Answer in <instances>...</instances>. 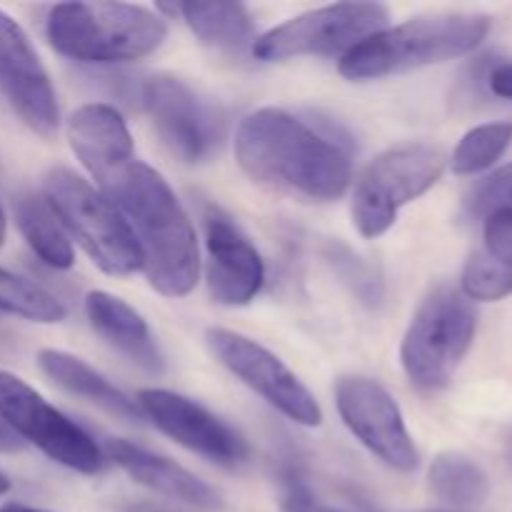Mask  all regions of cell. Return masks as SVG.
Masks as SVG:
<instances>
[{"instance_id": "obj_1", "label": "cell", "mask_w": 512, "mask_h": 512, "mask_svg": "<svg viewBox=\"0 0 512 512\" xmlns=\"http://www.w3.org/2000/svg\"><path fill=\"white\" fill-rule=\"evenodd\" d=\"M235 158L255 183L305 203L338 200L353 178L343 143L280 108H260L240 120Z\"/></svg>"}, {"instance_id": "obj_2", "label": "cell", "mask_w": 512, "mask_h": 512, "mask_svg": "<svg viewBox=\"0 0 512 512\" xmlns=\"http://www.w3.org/2000/svg\"><path fill=\"white\" fill-rule=\"evenodd\" d=\"M100 193L128 223L150 285L165 298H185L200 278V250L193 223L168 180L133 160Z\"/></svg>"}, {"instance_id": "obj_3", "label": "cell", "mask_w": 512, "mask_h": 512, "mask_svg": "<svg viewBox=\"0 0 512 512\" xmlns=\"http://www.w3.org/2000/svg\"><path fill=\"white\" fill-rule=\"evenodd\" d=\"M488 33L490 18L483 13L420 15L363 40L343 55L340 75L348 80H378L410 73L473 53Z\"/></svg>"}, {"instance_id": "obj_4", "label": "cell", "mask_w": 512, "mask_h": 512, "mask_svg": "<svg viewBox=\"0 0 512 512\" xmlns=\"http://www.w3.org/2000/svg\"><path fill=\"white\" fill-rule=\"evenodd\" d=\"M50 45L85 65H120L145 58L163 45L168 25L133 3L55 5L45 25Z\"/></svg>"}, {"instance_id": "obj_5", "label": "cell", "mask_w": 512, "mask_h": 512, "mask_svg": "<svg viewBox=\"0 0 512 512\" xmlns=\"http://www.w3.org/2000/svg\"><path fill=\"white\" fill-rule=\"evenodd\" d=\"M43 198L68 238L78 240L103 273L130 275L143 268L125 218L88 180L70 168H50L43 180Z\"/></svg>"}, {"instance_id": "obj_6", "label": "cell", "mask_w": 512, "mask_h": 512, "mask_svg": "<svg viewBox=\"0 0 512 512\" xmlns=\"http://www.w3.org/2000/svg\"><path fill=\"white\" fill-rule=\"evenodd\" d=\"M478 313L460 290H433L413 315L400 345L405 375L415 388L438 390L450 383L473 345Z\"/></svg>"}, {"instance_id": "obj_7", "label": "cell", "mask_w": 512, "mask_h": 512, "mask_svg": "<svg viewBox=\"0 0 512 512\" xmlns=\"http://www.w3.org/2000/svg\"><path fill=\"white\" fill-rule=\"evenodd\" d=\"M443 148L405 143L385 150L355 183L353 223L363 238H380L398 220L403 205L428 193L445 173Z\"/></svg>"}, {"instance_id": "obj_8", "label": "cell", "mask_w": 512, "mask_h": 512, "mask_svg": "<svg viewBox=\"0 0 512 512\" xmlns=\"http://www.w3.org/2000/svg\"><path fill=\"white\" fill-rule=\"evenodd\" d=\"M390 13L380 3H338L308 10L255 38L250 53L263 63L303 55H348L370 35L388 28Z\"/></svg>"}, {"instance_id": "obj_9", "label": "cell", "mask_w": 512, "mask_h": 512, "mask_svg": "<svg viewBox=\"0 0 512 512\" xmlns=\"http://www.w3.org/2000/svg\"><path fill=\"white\" fill-rule=\"evenodd\" d=\"M0 420L55 463L83 475L103 470L105 455L100 445L75 425L68 415L35 393L18 375L0 370Z\"/></svg>"}, {"instance_id": "obj_10", "label": "cell", "mask_w": 512, "mask_h": 512, "mask_svg": "<svg viewBox=\"0 0 512 512\" xmlns=\"http://www.w3.org/2000/svg\"><path fill=\"white\" fill-rule=\"evenodd\" d=\"M205 340H208L210 353L223 368L243 380L250 390H255L265 403L273 405L285 418L303 428H318L323 423V410H320L315 395L300 383L298 375L278 355H273L255 340L225 328H210Z\"/></svg>"}, {"instance_id": "obj_11", "label": "cell", "mask_w": 512, "mask_h": 512, "mask_svg": "<svg viewBox=\"0 0 512 512\" xmlns=\"http://www.w3.org/2000/svg\"><path fill=\"white\" fill-rule=\"evenodd\" d=\"M335 400L343 423L375 458L403 473L418 468V448L405 428L398 403L383 385L360 375L340 378Z\"/></svg>"}, {"instance_id": "obj_12", "label": "cell", "mask_w": 512, "mask_h": 512, "mask_svg": "<svg viewBox=\"0 0 512 512\" xmlns=\"http://www.w3.org/2000/svg\"><path fill=\"white\" fill-rule=\"evenodd\" d=\"M140 413L153 420L155 428L168 438L188 448L190 453L220 465V468H240L248 463L250 448L238 430L205 410L195 400L173 390L148 388L138 395Z\"/></svg>"}, {"instance_id": "obj_13", "label": "cell", "mask_w": 512, "mask_h": 512, "mask_svg": "<svg viewBox=\"0 0 512 512\" xmlns=\"http://www.w3.org/2000/svg\"><path fill=\"white\" fill-rule=\"evenodd\" d=\"M0 90L10 108L43 138L58 130L60 110L53 83L25 30L0 10Z\"/></svg>"}, {"instance_id": "obj_14", "label": "cell", "mask_w": 512, "mask_h": 512, "mask_svg": "<svg viewBox=\"0 0 512 512\" xmlns=\"http://www.w3.org/2000/svg\"><path fill=\"white\" fill-rule=\"evenodd\" d=\"M140 98L145 113L153 120L155 133L175 158L183 163H200L213 153L220 138L218 120L200 103L190 85L173 75H155L143 83Z\"/></svg>"}, {"instance_id": "obj_15", "label": "cell", "mask_w": 512, "mask_h": 512, "mask_svg": "<svg viewBox=\"0 0 512 512\" xmlns=\"http://www.w3.org/2000/svg\"><path fill=\"white\" fill-rule=\"evenodd\" d=\"M203 220L210 295L230 308L248 305L265 283L263 258L228 213L210 205Z\"/></svg>"}, {"instance_id": "obj_16", "label": "cell", "mask_w": 512, "mask_h": 512, "mask_svg": "<svg viewBox=\"0 0 512 512\" xmlns=\"http://www.w3.org/2000/svg\"><path fill=\"white\" fill-rule=\"evenodd\" d=\"M68 143L75 158L105 188L125 165L135 160L133 135L123 115L105 103H88L68 118Z\"/></svg>"}, {"instance_id": "obj_17", "label": "cell", "mask_w": 512, "mask_h": 512, "mask_svg": "<svg viewBox=\"0 0 512 512\" xmlns=\"http://www.w3.org/2000/svg\"><path fill=\"white\" fill-rule=\"evenodd\" d=\"M103 455H108L118 468H123L135 483L175 500V503L190 505L200 510H215L223 505L220 495L208 483L193 475L190 470L180 468L173 460L155 455L140 445L128 443L120 438H108L103 445Z\"/></svg>"}, {"instance_id": "obj_18", "label": "cell", "mask_w": 512, "mask_h": 512, "mask_svg": "<svg viewBox=\"0 0 512 512\" xmlns=\"http://www.w3.org/2000/svg\"><path fill=\"white\" fill-rule=\"evenodd\" d=\"M85 315L95 333L108 340L125 358L138 363L140 368L153 370V373L163 370V355L150 335L148 323L118 295H110L105 290L88 293L85 295Z\"/></svg>"}, {"instance_id": "obj_19", "label": "cell", "mask_w": 512, "mask_h": 512, "mask_svg": "<svg viewBox=\"0 0 512 512\" xmlns=\"http://www.w3.org/2000/svg\"><path fill=\"white\" fill-rule=\"evenodd\" d=\"M38 365L65 393L88 400V403L103 408L105 413L125 420V423H143V413H140L138 403L130 400L123 390L115 388L108 378H103L98 370H93L75 355L45 348L38 353Z\"/></svg>"}, {"instance_id": "obj_20", "label": "cell", "mask_w": 512, "mask_h": 512, "mask_svg": "<svg viewBox=\"0 0 512 512\" xmlns=\"http://www.w3.org/2000/svg\"><path fill=\"white\" fill-rule=\"evenodd\" d=\"M175 13L183 15L195 38L220 53H243L253 48L255 28L248 8L240 3H180Z\"/></svg>"}, {"instance_id": "obj_21", "label": "cell", "mask_w": 512, "mask_h": 512, "mask_svg": "<svg viewBox=\"0 0 512 512\" xmlns=\"http://www.w3.org/2000/svg\"><path fill=\"white\" fill-rule=\"evenodd\" d=\"M15 220H18V228L23 233L25 243L30 245V250L45 265H50L55 270L73 268V245H70L68 233L58 223V218L50 210V205L45 203L43 195H20L18 203H15Z\"/></svg>"}, {"instance_id": "obj_22", "label": "cell", "mask_w": 512, "mask_h": 512, "mask_svg": "<svg viewBox=\"0 0 512 512\" xmlns=\"http://www.w3.org/2000/svg\"><path fill=\"white\" fill-rule=\"evenodd\" d=\"M428 483L435 498L455 508H473L483 503L490 493V480L485 470L460 453L438 455L430 465Z\"/></svg>"}, {"instance_id": "obj_23", "label": "cell", "mask_w": 512, "mask_h": 512, "mask_svg": "<svg viewBox=\"0 0 512 512\" xmlns=\"http://www.w3.org/2000/svg\"><path fill=\"white\" fill-rule=\"evenodd\" d=\"M0 310L33 323H60L65 305L40 285L0 268Z\"/></svg>"}, {"instance_id": "obj_24", "label": "cell", "mask_w": 512, "mask_h": 512, "mask_svg": "<svg viewBox=\"0 0 512 512\" xmlns=\"http://www.w3.org/2000/svg\"><path fill=\"white\" fill-rule=\"evenodd\" d=\"M512 140L510 123H485L468 130L453 153V170L458 175H475L488 170L508 150Z\"/></svg>"}, {"instance_id": "obj_25", "label": "cell", "mask_w": 512, "mask_h": 512, "mask_svg": "<svg viewBox=\"0 0 512 512\" xmlns=\"http://www.w3.org/2000/svg\"><path fill=\"white\" fill-rule=\"evenodd\" d=\"M460 293L468 300H503L512 293V268L500 258L485 253L473 255L463 270V290Z\"/></svg>"}, {"instance_id": "obj_26", "label": "cell", "mask_w": 512, "mask_h": 512, "mask_svg": "<svg viewBox=\"0 0 512 512\" xmlns=\"http://www.w3.org/2000/svg\"><path fill=\"white\" fill-rule=\"evenodd\" d=\"M500 210H512V165L485 178L470 195V213L478 218H490Z\"/></svg>"}, {"instance_id": "obj_27", "label": "cell", "mask_w": 512, "mask_h": 512, "mask_svg": "<svg viewBox=\"0 0 512 512\" xmlns=\"http://www.w3.org/2000/svg\"><path fill=\"white\" fill-rule=\"evenodd\" d=\"M485 250L512 268V210L485 218Z\"/></svg>"}, {"instance_id": "obj_28", "label": "cell", "mask_w": 512, "mask_h": 512, "mask_svg": "<svg viewBox=\"0 0 512 512\" xmlns=\"http://www.w3.org/2000/svg\"><path fill=\"white\" fill-rule=\"evenodd\" d=\"M488 85L493 95L503 100H512V60L508 63H498L488 75Z\"/></svg>"}, {"instance_id": "obj_29", "label": "cell", "mask_w": 512, "mask_h": 512, "mask_svg": "<svg viewBox=\"0 0 512 512\" xmlns=\"http://www.w3.org/2000/svg\"><path fill=\"white\" fill-rule=\"evenodd\" d=\"M285 512H343V510H333V508H325V505L315 503L313 498L303 493H293L283 505Z\"/></svg>"}, {"instance_id": "obj_30", "label": "cell", "mask_w": 512, "mask_h": 512, "mask_svg": "<svg viewBox=\"0 0 512 512\" xmlns=\"http://www.w3.org/2000/svg\"><path fill=\"white\" fill-rule=\"evenodd\" d=\"M20 445L23 443H20L18 435L0 420V453H15V450H20Z\"/></svg>"}, {"instance_id": "obj_31", "label": "cell", "mask_w": 512, "mask_h": 512, "mask_svg": "<svg viewBox=\"0 0 512 512\" xmlns=\"http://www.w3.org/2000/svg\"><path fill=\"white\" fill-rule=\"evenodd\" d=\"M5 238H8V220H5L3 203H0V248L5 245Z\"/></svg>"}, {"instance_id": "obj_32", "label": "cell", "mask_w": 512, "mask_h": 512, "mask_svg": "<svg viewBox=\"0 0 512 512\" xmlns=\"http://www.w3.org/2000/svg\"><path fill=\"white\" fill-rule=\"evenodd\" d=\"M0 512H48V510H35V508H28V505H18V503H10V505H3Z\"/></svg>"}, {"instance_id": "obj_33", "label": "cell", "mask_w": 512, "mask_h": 512, "mask_svg": "<svg viewBox=\"0 0 512 512\" xmlns=\"http://www.w3.org/2000/svg\"><path fill=\"white\" fill-rule=\"evenodd\" d=\"M8 490H10V480L5 478L3 473H0V495H5V493H8Z\"/></svg>"}, {"instance_id": "obj_34", "label": "cell", "mask_w": 512, "mask_h": 512, "mask_svg": "<svg viewBox=\"0 0 512 512\" xmlns=\"http://www.w3.org/2000/svg\"><path fill=\"white\" fill-rule=\"evenodd\" d=\"M505 448H508V458H510V463H512V435L508 438V445H505Z\"/></svg>"}]
</instances>
